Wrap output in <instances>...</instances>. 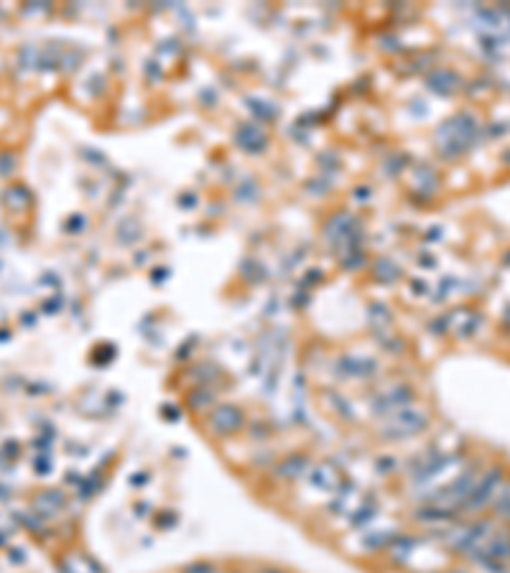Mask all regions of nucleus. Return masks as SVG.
<instances>
[{
    "instance_id": "obj_7",
    "label": "nucleus",
    "mask_w": 510,
    "mask_h": 573,
    "mask_svg": "<svg viewBox=\"0 0 510 573\" xmlns=\"http://www.w3.org/2000/svg\"><path fill=\"white\" fill-rule=\"evenodd\" d=\"M449 573H467V571H449Z\"/></svg>"
},
{
    "instance_id": "obj_2",
    "label": "nucleus",
    "mask_w": 510,
    "mask_h": 573,
    "mask_svg": "<svg viewBox=\"0 0 510 573\" xmlns=\"http://www.w3.org/2000/svg\"><path fill=\"white\" fill-rule=\"evenodd\" d=\"M209 426H212V431L220 436H230V434H235V431H240V426H242L240 408H235V405L217 408L215 413L209 415Z\"/></svg>"
},
{
    "instance_id": "obj_3",
    "label": "nucleus",
    "mask_w": 510,
    "mask_h": 573,
    "mask_svg": "<svg viewBox=\"0 0 510 573\" xmlns=\"http://www.w3.org/2000/svg\"><path fill=\"white\" fill-rule=\"evenodd\" d=\"M495 517H500L503 522H510V479L503 481L500 492L495 497Z\"/></svg>"
},
{
    "instance_id": "obj_4",
    "label": "nucleus",
    "mask_w": 510,
    "mask_h": 573,
    "mask_svg": "<svg viewBox=\"0 0 510 573\" xmlns=\"http://www.w3.org/2000/svg\"><path fill=\"white\" fill-rule=\"evenodd\" d=\"M184 573H217V568L212 566V563H204V560H199V563H192V566L184 568Z\"/></svg>"
},
{
    "instance_id": "obj_6",
    "label": "nucleus",
    "mask_w": 510,
    "mask_h": 573,
    "mask_svg": "<svg viewBox=\"0 0 510 573\" xmlns=\"http://www.w3.org/2000/svg\"><path fill=\"white\" fill-rule=\"evenodd\" d=\"M258 573H286V571H281V568H261Z\"/></svg>"
},
{
    "instance_id": "obj_1",
    "label": "nucleus",
    "mask_w": 510,
    "mask_h": 573,
    "mask_svg": "<svg viewBox=\"0 0 510 573\" xmlns=\"http://www.w3.org/2000/svg\"><path fill=\"white\" fill-rule=\"evenodd\" d=\"M503 479H505V469L503 467H490L487 472L480 477V481L475 484V489H472V494L467 497V502H464V510L467 512H477V510H485V507L490 505V502H495L497 492H500V486H503Z\"/></svg>"
},
{
    "instance_id": "obj_5",
    "label": "nucleus",
    "mask_w": 510,
    "mask_h": 573,
    "mask_svg": "<svg viewBox=\"0 0 510 573\" xmlns=\"http://www.w3.org/2000/svg\"><path fill=\"white\" fill-rule=\"evenodd\" d=\"M304 464H306V459L299 461V464H296V469H301ZM281 469H289V472H286V477H294V474H296V472H294V467H281Z\"/></svg>"
}]
</instances>
